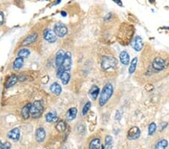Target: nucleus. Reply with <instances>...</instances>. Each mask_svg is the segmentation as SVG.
Segmentation results:
<instances>
[{
    "mask_svg": "<svg viewBox=\"0 0 169 149\" xmlns=\"http://www.w3.org/2000/svg\"><path fill=\"white\" fill-rule=\"evenodd\" d=\"M134 35V27L130 24H126L122 26L119 31V35L118 36L120 44L128 45L132 39V35Z\"/></svg>",
    "mask_w": 169,
    "mask_h": 149,
    "instance_id": "1",
    "label": "nucleus"
},
{
    "mask_svg": "<svg viewBox=\"0 0 169 149\" xmlns=\"http://www.w3.org/2000/svg\"><path fill=\"white\" fill-rule=\"evenodd\" d=\"M114 93V87L111 84L108 83L104 86L103 89L101 90V95L99 97V105L103 106L109 101V99L112 96Z\"/></svg>",
    "mask_w": 169,
    "mask_h": 149,
    "instance_id": "2",
    "label": "nucleus"
},
{
    "mask_svg": "<svg viewBox=\"0 0 169 149\" xmlns=\"http://www.w3.org/2000/svg\"><path fill=\"white\" fill-rule=\"evenodd\" d=\"M71 64H72V59H71V54L70 52H66V55H65L64 59H63V64L60 66L59 69H57V76L60 77L63 72L66 71L70 70L71 67Z\"/></svg>",
    "mask_w": 169,
    "mask_h": 149,
    "instance_id": "3",
    "label": "nucleus"
},
{
    "mask_svg": "<svg viewBox=\"0 0 169 149\" xmlns=\"http://www.w3.org/2000/svg\"><path fill=\"white\" fill-rule=\"evenodd\" d=\"M44 112V105L43 102L42 100H38V101L34 102L31 106L30 109V115L34 118L41 117Z\"/></svg>",
    "mask_w": 169,
    "mask_h": 149,
    "instance_id": "4",
    "label": "nucleus"
},
{
    "mask_svg": "<svg viewBox=\"0 0 169 149\" xmlns=\"http://www.w3.org/2000/svg\"><path fill=\"white\" fill-rule=\"evenodd\" d=\"M117 64V59L113 57L104 56L101 60V67L102 69L107 70L111 68H114Z\"/></svg>",
    "mask_w": 169,
    "mask_h": 149,
    "instance_id": "5",
    "label": "nucleus"
},
{
    "mask_svg": "<svg viewBox=\"0 0 169 149\" xmlns=\"http://www.w3.org/2000/svg\"><path fill=\"white\" fill-rule=\"evenodd\" d=\"M168 66L167 61L165 60L163 58L160 57H157L153 59L152 62V67L156 71H162L165 69Z\"/></svg>",
    "mask_w": 169,
    "mask_h": 149,
    "instance_id": "6",
    "label": "nucleus"
},
{
    "mask_svg": "<svg viewBox=\"0 0 169 149\" xmlns=\"http://www.w3.org/2000/svg\"><path fill=\"white\" fill-rule=\"evenodd\" d=\"M53 32L57 37L63 38L67 34L68 29L65 24L61 23H57L56 24H55L54 27H53Z\"/></svg>",
    "mask_w": 169,
    "mask_h": 149,
    "instance_id": "7",
    "label": "nucleus"
},
{
    "mask_svg": "<svg viewBox=\"0 0 169 149\" xmlns=\"http://www.w3.org/2000/svg\"><path fill=\"white\" fill-rule=\"evenodd\" d=\"M141 130L138 127H132L129 129L127 133V139L129 140H135L140 137Z\"/></svg>",
    "mask_w": 169,
    "mask_h": 149,
    "instance_id": "8",
    "label": "nucleus"
},
{
    "mask_svg": "<svg viewBox=\"0 0 169 149\" xmlns=\"http://www.w3.org/2000/svg\"><path fill=\"white\" fill-rule=\"evenodd\" d=\"M44 38L49 43H54L56 41L57 36H56V34L54 33L53 30L50 29H46L44 31Z\"/></svg>",
    "mask_w": 169,
    "mask_h": 149,
    "instance_id": "9",
    "label": "nucleus"
},
{
    "mask_svg": "<svg viewBox=\"0 0 169 149\" xmlns=\"http://www.w3.org/2000/svg\"><path fill=\"white\" fill-rule=\"evenodd\" d=\"M65 55H66V53H65L63 50H60V51H58L57 53H56L55 63H56V66L57 69H59V68L62 66V64H63Z\"/></svg>",
    "mask_w": 169,
    "mask_h": 149,
    "instance_id": "10",
    "label": "nucleus"
},
{
    "mask_svg": "<svg viewBox=\"0 0 169 149\" xmlns=\"http://www.w3.org/2000/svg\"><path fill=\"white\" fill-rule=\"evenodd\" d=\"M20 129L17 128V127L10 130L8 133V138L15 142L18 141L20 139Z\"/></svg>",
    "mask_w": 169,
    "mask_h": 149,
    "instance_id": "11",
    "label": "nucleus"
},
{
    "mask_svg": "<svg viewBox=\"0 0 169 149\" xmlns=\"http://www.w3.org/2000/svg\"><path fill=\"white\" fill-rule=\"evenodd\" d=\"M46 137V132L43 127H39L36 131V139L39 142H42Z\"/></svg>",
    "mask_w": 169,
    "mask_h": 149,
    "instance_id": "12",
    "label": "nucleus"
},
{
    "mask_svg": "<svg viewBox=\"0 0 169 149\" xmlns=\"http://www.w3.org/2000/svg\"><path fill=\"white\" fill-rule=\"evenodd\" d=\"M143 46L144 44L140 36L135 37L133 40V43H132V47H133L134 49H135L136 51H141V50L142 49Z\"/></svg>",
    "mask_w": 169,
    "mask_h": 149,
    "instance_id": "13",
    "label": "nucleus"
},
{
    "mask_svg": "<svg viewBox=\"0 0 169 149\" xmlns=\"http://www.w3.org/2000/svg\"><path fill=\"white\" fill-rule=\"evenodd\" d=\"M37 38H38V34L36 33V32L30 34V35H28L26 39L23 40V42H22V45H30V44H32V43H33V42H36Z\"/></svg>",
    "mask_w": 169,
    "mask_h": 149,
    "instance_id": "14",
    "label": "nucleus"
},
{
    "mask_svg": "<svg viewBox=\"0 0 169 149\" xmlns=\"http://www.w3.org/2000/svg\"><path fill=\"white\" fill-rule=\"evenodd\" d=\"M119 59H120L121 63H122L125 66H127L129 63V60H130V57H129V54H128V52L123 51L121 52L119 54Z\"/></svg>",
    "mask_w": 169,
    "mask_h": 149,
    "instance_id": "15",
    "label": "nucleus"
},
{
    "mask_svg": "<svg viewBox=\"0 0 169 149\" xmlns=\"http://www.w3.org/2000/svg\"><path fill=\"white\" fill-rule=\"evenodd\" d=\"M77 113V109L76 108H71L70 109H68L67 114H66V119L68 121H71V120H73L76 117Z\"/></svg>",
    "mask_w": 169,
    "mask_h": 149,
    "instance_id": "16",
    "label": "nucleus"
},
{
    "mask_svg": "<svg viewBox=\"0 0 169 149\" xmlns=\"http://www.w3.org/2000/svg\"><path fill=\"white\" fill-rule=\"evenodd\" d=\"M31 103H28L26 104L24 107L22 109L21 111V115H22V117L24 119H28L30 115V109H31Z\"/></svg>",
    "mask_w": 169,
    "mask_h": 149,
    "instance_id": "17",
    "label": "nucleus"
},
{
    "mask_svg": "<svg viewBox=\"0 0 169 149\" xmlns=\"http://www.w3.org/2000/svg\"><path fill=\"white\" fill-rule=\"evenodd\" d=\"M45 118H46V120L48 123H53V122H55L58 120L57 115H56V112L54 111H51L49 113H47Z\"/></svg>",
    "mask_w": 169,
    "mask_h": 149,
    "instance_id": "18",
    "label": "nucleus"
},
{
    "mask_svg": "<svg viewBox=\"0 0 169 149\" xmlns=\"http://www.w3.org/2000/svg\"><path fill=\"white\" fill-rule=\"evenodd\" d=\"M50 91L56 95H60L62 92L61 85H60V84L56 83V82L52 84L51 86H50Z\"/></svg>",
    "mask_w": 169,
    "mask_h": 149,
    "instance_id": "19",
    "label": "nucleus"
},
{
    "mask_svg": "<svg viewBox=\"0 0 169 149\" xmlns=\"http://www.w3.org/2000/svg\"><path fill=\"white\" fill-rule=\"evenodd\" d=\"M24 64V60H23V58L21 57H17L15 59V62H14L13 64V68L15 70H19L21 68L23 67Z\"/></svg>",
    "mask_w": 169,
    "mask_h": 149,
    "instance_id": "20",
    "label": "nucleus"
},
{
    "mask_svg": "<svg viewBox=\"0 0 169 149\" xmlns=\"http://www.w3.org/2000/svg\"><path fill=\"white\" fill-rule=\"evenodd\" d=\"M99 94V88L96 85H93L90 90V96L93 100H95Z\"/></svg>",
    "mask_w": 169,
    "mask_h": 149,
    "instance_id": "21",
    "label": "nucleus"
},
{
    "mask_svg": "<svg viewBox=\"0 0 169 149\" xmlns=\"http://www.w3.org/2000/svg\"><path fill=\"white\" fill-rule=\"evenodd\" d=\"M101 148V142L99 139H93L92 141L90 142L89 148L90 149H100Z\"/></svg>",
    "mask_w": 169,
    "mask_h": 149,
    "instance_id": "22",
    "label": "nucleus"
},
{
    "mask_svg": "<svg viewBox=\"0 0 169 149\" xmlns=\"http://www.w3.org/2000/svg\"><path fill=\"white\" fill-rule=\"evenodd\" d=\"M168 145V142L167 140L161 139L156 143L154 149H166Z\"/></svg>",
    "mask_w": 169,
    "mask_h": 149,
    "instance_id": "23",
    "label": "nucleus"
},
{
    "mask_svg": "<svg viewBox=\"0 0 169 149\" xmlns=\"http://www.w3.org/2000/svg\"><path fill=\"white\" fill-rule=\"evenodd\" d=\"M17 80L18 78L15 75H13V76H11V77L8 79L6 84H5V86H6L7 88H9V87H12L13 85H15V84L17 83Z\"/></svg>",
    "mask_w": 169,
    "mask_h": 149,
    "instance_id": "24",
    "label": "nucleus"
},
{
    "mask_svg": "<svg viewBox=\"0 0 169 149\" xmlns=\"http://www.w3.org/2000/svg\"><path fill=\"white\" fill-rule=\"evenodd\" d=\"M60 79H61L62 82H63V84H67L68 82H69L70 80V74L69 72L68 71H66V72H63L62 73V75L60 76Z\"/></svg>",
    "mask_w": 169,
    "mask_h": 149,
    "instance_id": "25",
    "label": "nucleus"
},
{
    "mask_svg": "<svg viewBox=\"0 0 169 149\" xmlns=\"http://www.w3.org/2000/svg\"><path fill=\"white\" fill-rule=\"evenodd\" d=\"M105 147L106 149H111L113 148V138L111 136H108L105 137Z\"/></svg>",
    "mask_w": 169,
    "mask_h": 149,
    "instance_id": "26",
    "label": "nucleus"
},
{
    "mask_svg": "<svg viewBox=\"0 0 169 149\" xmlns=\"http://www.w3.org/2000/svg\"><path fill=\"white\" fill-rule=\"evenodd\" d=\"M29 55H30V51H29V50L26 49V48H23V49L20 50L17 54L18 57L21 58L28 57Z\"/></svg>",
    "mask_w": 169,
    "mask_h": 149,
    "instance_id": "27",
    "label": "nucleus"
},
{
    "mask_svg": "<svg viewBox=\"0 0 169 149\" xmlns=\"http://www.w3.org/2000/svg\"><path fill=\"white\" fill-rule=\"evenodd\" d=\"M138 57H135L132 60L131 62V65H130V67L129 69V72L130 74H133L135 72V69H136V66H137V63H138Z\"/></svg>",
    "mask_w": 169,
    "mask_h": 149,
    "instance_id": "28",
    "label": "nucleus"
},
{
    "mask_svg": "<svg viewBox=\"0 0 169 149\" xmlns=\"http://www.w3.org/2000/svg\"><path fill=\"white\" fill-rule=\"evenodd\" d=\"M56 129L59 132H64L66 129V124L63 120H60L58 123H56Z\"/></svg>",
    "mask_w": 169,
    "mask_h": 149,
    "instance_id": "29",
    "label": "nucleus"
},
{
    "mask_svg": "<svg viewBox=\"0 0 169 149\" xmlns=\"http://www.w3.org/2000/svg\"><path fill=\"white\" fill-rule=\"evenodd\" d=\"M156 130V124L154 123V122H152L149 125V128H148V134L149 136H153L155 133Z\"/></svg>",
    "mask_w": 169,
    "mask_h": 149,
    "instance_id": "30",
    "label": "nucleus"
},
{
    "mask_svg": "<svg viewBox=\"0 0 169 149\" xmlns=\"http://www.w3.org/2000/svg\"><path fill=\"white\" fill-rule=\"evenodd\" d=\"M90 108H91V103H90V102H87V103L85 104V106H84V108H83L82 110L83 115H86L87 114V112L90 111Z\"/></svg>",
    "mask_w": 169,
    "mask_h": 149,
    "instance_id": "31",
    "label": "nucleus"
},
{
    "mask_svg": "<svg viewBox=\"0 0 169 149\" xmlns=\"http://www.w3.org/2000/svg\"><path fill=\"white\" fill-rule=\"evenodd\" d=\"M11 144L8 142L3 143L0 140V149H11Z\"/></svg>",
    "mask_w": 169,
    "mask_h": 149,
    "instance_id": "32",
    "label": "nucleus"
},
{
    "mask_svg": "<svg viewBox=\"0 0 169 149\" xmlns=\"http://www.w3.org/2000/svg\"><path fill=\"white\" fill-rule=\"evenodd\" d=\"M167 125H168L167 122H163V123H162L161 124H160V131H162V130H164V129L167 127Z\"/></svg>",
    "mask_w": 169,
    "mask_h": 149,
    "instance_id": "33",
    "label": "nucleus"
},
{
    "mask_svg": "<svg viewBox=\"0 0 169 149\" xmlns=\"http://www.w3.org/2000/svg\"><path fill=\"white\" fill-rule=\"evenodd\" d=\"M4 22V15L2 11H0V26H2Z\"/></svg>",
    "mask_w": 169,
    "mask_h": 149,
    "instance_id": "34",
    "label": "nucleus"
},
{
    "mask_svg": "<svg viewBox=\"0 0 169 149\" xmlns=\"http://www.w3.org/2000/svg\"><path fill=\"white\" fill-rule=\"evenodd\" d=\"M121 118V115H120V113H119V111H117V114H116V116H115V119H117V120H119Z\"/></svg>",
    "mask_w": 169,
    "mask_h": 149,
    "instance_id": "35",
    "label": "nucleus"
},
{
    "mask_svg": "<svg viewBox=\"0 0 169 149\" xmlns=\"http://www.w3.org/2000/svg\"><path fill=\"white\" fill-rule=\"evenodd\" d=\"M114 2H116V3H117L118 5H119V6H122V3L121 2H119V1H114Z\"/></svg>",
    "mask_w": 169,
    "mask_h": 149,
    "instance_id": "36",
    "label": "nucleus"
},
{
    "mask_svg": "<svg viewBox=\"0 0 169 149\" xmlns=\"http://www.w3.org/2000/svg\"><path fill=\"white\" fill-rule=\"evenodd\" d=\"M61 15H63V17H66V15H67V13H66L65 11H62V12H61Z\"/></svg>",
    "mask_w": 169,
    "mask_h": 149,
    "instance_id": "37",
    "label": "nucleus"
},
{
    "mask_svg": "<svg viewBox=\"0 0 169 149\" xmlns=\"http://www.w3.org/2000/svg\"><path fill=\"white\" fill-rule=\"evenodd\" d=\"M101 149H105V145H102V146H101Z\"/></svg>",
    "mask_w": 169,
    "mask_h": 149,
    "instance_id": "38",
    "label": "nucleus"
},
{
    "mask_svg": "<svg viewBox=\"0 0 169 149\" xmlns=\"http://www.w3.org/2000/svg\"><path fill=\"white\" fill-rule=\"evenodd\" d=\"M62 149H68V148H66V147H63Z\"/></svg>",
    "mask_w": 169,
    "mask_h": 149,
    "instance_id": "39",
    "label": "nucleus"
}]
</instances>
